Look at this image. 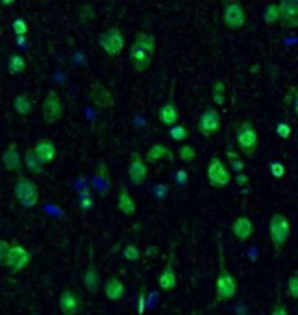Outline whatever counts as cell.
<instances>
[{
	"label": "cell",
	"mask_w": 298,
	"mask_h": 315,
	"mask_svg": "<svg viewBox=\"0 0 298 315\" xmlns=\"http://www.w3.org/2000/svg\"><path fill=\"white\" fill-rule=\"evenodd\" d=\"M290 235H291V223L288 220V216H284L283 213H274L269 220V237L275 253H281L286 247Z\"/></svg>",
	"instance_id": "obj_1"
},
{
	"label": "cell",
	"mask_w": 298,
	"mask_h": 315,
	"mask_svg": "<svg viewBox=\"0 0 298 315\" xmlns=\"http://www.w3.org/2000/svg\"><path fill=\"white\" fill-rule=\"evenodd\" d=\"M235 292H237V281L225 266V260H223V255L220 253V270H218L216 282H214L216 301H229L234 298Z\"/></svg>",
	"instance_id": "obj_2"
},
{
	"label": "cell",
	"mask_w": 298,
	"mask_h": 315,
	"mask_svg": "<svg viewBox=\"0 0 298 315\" xmlns=\"http://www.w3.org/2000/svg\"><path fill=\"white\" fill-rule=\"evenodd\" d=\"M14 197L23 207L30 209L37 205L41 192H38V186L33 179H30L26 176H19L14 183Z\"/></svg>",
	"instance_id": "obj_3"
},
{
	"label": "cell",
	"mask_w": 298,
	"mask_h": 315,
	"mask_svg": "<svg viewBox=\"0 0 298 315\" xmlns=\"http://www.w3.org/2000/svg\"><path fill=\"white\" fill-rule=\"evenodd\" d=\"M235 141H237L239 150L243 152L248 159H251L255 155L256 148H258V134L253 124L249 120H244L235 131Z\"/></svg>",
	"instance_id": "obj_4"
},
{
	"label": "cell",
	"mask_w": 298,
	"mask_h": 315,
	"mask_svg": "<svg viewBox=\"0 0 298 315\" xmlns=\"http://www.w3.org/2000/svg\"><path fill=\"white\" fill-rule=\"evenodd\" d=\"M33 260V255L28 251L26 247L19 246V244L12 242L11 247H9L7 255H6V260H4V265L9 272L16 274V272H21V270H25L26 266L32 263Z\"/></svg>",
	"instance_id": "obj_5"
},
{
	"label": "cell",
	"mask_w": 298,
	"mask_h": 315,
	"mask_svg": "<svg viewBox=\"0 0 298 315\" xmlns=\"http://www.w3.org/2000/svg\"><path fill=\"white\" fill-rule=\"evenodd\" d=\"M248 14L246 9L237 0H229V2L223 4V23L232 32H237L246 25Z\"/></svg>",
	"instance_id": "obj_6"
},
{
	"label": "cell",
	"mask_w": 298,
	"mask_h": 315,
	"mask_svg": "<svg viewBox=\"0 0 298 315\" xmlns=\"http://www.w3.org/2000/svg\"><path fill=\"white\" fill-rule=\"evenodd\" d=\"M98 42H100V46H102V49L107 52L108 56H112V58L119 56L122 49H124V35H122V32L117 26H110L108 30L100 33Z\"/></svg>",
	"instance_id": "obj_7"
},
{
	"label": "cell",
	"mask_w": 298,
	"mask_h": 315,
	"mask_svg": "<svg viewBox=\"0 0 298 315\" xmlns=\"http://www.w3.org/2000/svg\"><path fill=\"white\" fill-rule=\"evenodd\" d=\"M206 174H208V181L209 185L213 188H216V190H220V188H225L227 185L230 183V171L227 169V165L223 164V162L218 159V157H213L211 160H209V165H208V171H206Z\"/></svg>",
	"instance_id": "obj_8"
},
{
	"label": "cell",
	"mask_w": 298,
	"mask_h": 315,
	"mask_svg": "<svg viewBox=\"0 0 298 315\" xmlns=\"http://www.w3.org/2000/svg\"><path fill=\"white\" fill-rule=\"evenodd\" d=\"M197 129H199V133L204 138H211L222 129V117L216 108H206L201 113L199 122H197Z\"/></svg>",
	"instance_id": "obj_9"
},
{
	"label": "cell",
	"mask_w": 298,
	"mask_h": 315,
	"mask_svg": "<svg viewBox=\"0 0 298 315\" xmlns=\"http://www.w3.org/2000/svg\"><path fill=\"white\" fill-rule=\"evenodd\" d=\"M65 113V104L61 101V98L54 91H51L49 94L46 96L42 103V117L46 120V124H56L58 120H61Z\"/></svg>",
	"instance_id": "obj_10"
},
{
	"label": "cell",
	"mask_w": 298,
	"mask_h": 315,
	"mask_svg": "<svg viewBox=\"0 0 298 315\" xmlns=\"http://www.w3.org/2000/svg\"><path fill=\"white\" fill-rule=\"evenodd\" d=\"M58 307L63 315H78L82 307H84V300L73 289H63L59 292Z\"/></svg>",
	"instance_id": "obj_11"
},
{
	"label": "cell",
	"mask_w": 298,
	"mask_h": 315,
	"mask_svg": "<svg viewBox=\"0 0 298 315\" xmlns=\"http://www.w3.org/2000/svg\"><path fill=\"white\" fill-rule=\"evenodd\" d=\"M279 9H281L279 23L286 30L298 28V0H281Z\"/></svg>",
	"instance_id": "obj_12"
},
{
	"label": "cell",
	"mask_w": 298,
	"mask_h": 315,
	"mask_svg": "<svg viewBox=\"0 0 298 315\" xmlns=\"http://www.w3.org/2000/svg\"><path fill=\"white\" fill-rule=\"evenodd\" d=\"M152 59H153V54H150L147 49H143V47L136 46V44H133L129 49V61L131 65H133V68L136 70L138 73H145L148 67L152 65Z\"/></svg>",
	"instance_id": "obj_13"
},
{
	"label": "cell",
	"mask_w": 298,
	"mask_h": 315,
	"mask_svg": "<svg viewBox=\"0 0 298 315\" xmlns=\"http://www.w3.org/2000/svg\"><path fill=\"white\" fill-rule=\"evenodd\" d=\"M128 174L134 185H143L145 183V179L148 176V167L145 159L140 154H133V159H131L128 167Z\"/></svg>",
	"instance_id": "obj_14"
},
{
	"label": "cell",
	"mask_w": 298,
	"mask_h": 315,
	"mask_svg": "<svg viewBox=\"0 0 298 315\" xmlns=\"http://www.w3.org/2000/svg\"><path fill=\"white\" fill-rule=\"evenodd\" d=\"M91 101H93L94 107L102 108V110H107V108H112L115 104V98L110 91L107 89L103 84H94L93 89H91Z\"/></svg>",
	"instance_id": "obj_15"
},
{
	"label": "cell",
	"mask_w": 298,
	"mask_h": 315,
	"mask_svg": "<svg viewBox=\"0 0 298 315\" xmlns=\"http://www.w3.org/2000/svg\"><path fill=\"white\" fill-rule=\"evenodd\" d=\"M253 232H255V226H253L251 220L246 216L235 218L234 223H232V234H234V237L241 240V242H246L248 239H251Z\"/></svg>",
	"instance_id": "obj_16"
},
{
	"label": "cell",
	"mask_w": 298,
	"mask_h": 315,
	"mask_svg": "<svg viewBox=\"0 0 298 315\" xmlns=\"http://www.w3.org/2000/svg\"><path fill=\"white\" fill-rule=\"evenodd\" d=\"M103 291H105V296H107V300L110 301H121L124 298V292H126V286L124 282L121 281L119 277H108L107 282H105L103 286Z\"/></svg>",
	"instance_id": "obj_17"
},
{
	"label": "cell",
	"mask_w": 298,
	"mask_h": 315,
	"mask_svg": "<svg viewBox=\"0 0 298 315\" xmlns=\"http://www.w3.org/2000/svg\"><path fill=\"white\" fill-rule=\"evenodd\" d=\"M178 120H180V113H178V108H176V103L171 99L166 104H162V108L159 110V122L168 128H174L178 125Z\"/></svg>",
	"instance_id": "obj_18"
},
{
	"label": "cell",
	"mask_w": 298,
	"mask_h": 315,
	"mask_svg": "<svg viewBox=\"0 0 298 315\" xmlns=\"http://www.w3.org/2000/svg\"><path fill=\"white\" fill-rule=\"evenodd\" d=\"M33 152L42 164H49V162L54 160V157H56V146H54V143L49 141V139H38L33 146Z\"/></svg>",
	"instance_id": "obj_19"
},
{
	"label": "cell",
	"mask_w": 298,
	"mask_h": 315,
	"mask_svg": "<svg viewBox=\"0 0 298 315\" xmlns=\"http://www.w3.org/2000/svg\"><path fill=\"white\" fill-rule=\"evenodd\" d=\"M84 286H86V291L89 295H96L102 287V275H100L98 268L93 265H89L84 272Z\"/></svg>",
	"instance_id": "obj_20"
},
{
	"label": "cell",
	"mask_w": 298,
	"mask_h": 315,
	"mask_svg": "<svg viewBox=\"0 0 298 315\" xmlns=\"http://www.w3.org/2000/svg\"><path fill=\"white\" fill-rule=\"evenodd\" d=\"M2 164L7 171H14V173L21 169V154L17 152L16 145H9L6 148V152L2 154Z\"/></svg>",
	"instance_id": "obj_21"
},
{
	"label": "cell",
	"mask_w": 298,
	"mask_h": 315,
	"mask_svg": "<svg viewBox=\"0 0 298 315\" xmlns=\"http://www.w3.org/2000/svg\"><path fill=\"white\" fill-rule=\"evenodd\" d=\"M159 287L162 291H173L176 287V272L173 268V261H168L159 275Z\"/></svg>",
	"instance_id": "obj_22"
},
{
	"label": "cell",
	"mask_w": 298,
	"mask_h": 315,
	"mask_svg": "<svg viewBox=\"0 0 298 315\" xmlns=\"http://www.w3.org/2000/svg\"><path fill=\"white\" fill-rule=\"evenodd\" d=\"M117 207H119V211L122 214H126V216H133V214L136 213V202H134V199L129 195V192L126 190L124 186H121V190H119Z\"/></svg>",
	"instance_id": "obj_23"
},
{
	"label": "cell",
	"mask_w": 298,
	"mask_h": 315,
	"mask_svg": "<svg viewBox=\"0 0 298 315\" xmlns=\"http://www.w3.org/2000/svg\"><path fill=\"white\" fill-rule=\"evenodd\" d=\"M166 157L173 160V152H171L168 146H164V145H153L150 150L147 152L145 162H147V164H157V162L162 160V159H166Z\"/></svg>",
	"instance_id": "obj_24"
},
{
	"label": "cell",
	"mask_w": 298,
	"mask_h": 315,
	"mask_svg": "<svg viewBox=\"0 0 298 315\" xmlns=\"http://www.w3.org/2000/svg\"><path fill=\"white\" fill-rule=\"evenodd\" d=\"M133 44H136V46L143 47V49H147L150 54H155V37H153L152 33L148 32H138L134 35V40Z\"/></svg>",
	"instance_id": "obj_25"
},
{
	"label": "cell",
	"mask_w": 298,
	"mask_h": 315,
	"mask_svg": "<svg viewBox=\"0 0 298 315\" xmlns=\"http://www.w3.org/2000/svg\"><path fill=\"white\" fill-rule=\"evenodd\" d=\"M12 107H14V112L17 115H30L33 112V104L30 101L28 96L25 94H17L14 101H12Z\"/></svg>",
	"instance_id": "obj_26"
},
{
	"label": "cell",
	"mask_w": 298,
	"mask_h": 315,
	"mask_svg": "<svg viewBox=\"0 0 298 315\" xmlns=\"http://www.w3.org/2000/svg\"><path fill=\"white\" fill-rule=\"evenodd\" d=\"M25 165H26V169L30 171L32 174H41L42 173V162L38 160V157L35 155V152H33V148H30V150H26V154H25Z\"/></svg>",
	"instance_id": "obj_27"
},
{
	"label": "cell",
	"mask_w": 298,
	"mask_h": 315,
	"mask_svg": "<svg viewBox=\"0 0 298 315\" xmlns=\"http://www.w3.org/2000/svg\"><path fill=\"white\" fill-rule=\"evenodd\" d=\"M281 17V9H279V2H270L264 11V19L267 25H275L279 23Z\"/></svg>",
	"instance_id": "obj_28"
},
{
	"label": "cell",
	"mask_w": 298,
	"mask_h": 315,
	"mask_svg": "<svg viewBox=\"0 0 298 315\" xmlns=\"http://www.w3.org/2000/svg\"><path fill=\"white\" fill-rule=\"evenodd\" d=\"M26 68V61L21 54H14L9 59V72L11 73H23Z\"/></svg>",
	"instance_id": "obj_29"
},
{
	"label": "cell",
	"mask_w": 298,
	"mask_h": 315,
	"mask_svg": "<svg viewBox=\"0 0 298 315\" xmlns=\"http://www.w3.org/2000/svg\"><path fill=\"white\" fill-rule=\"evenodd\" d=\"M269 169H270L272 178H275V179H281V178H284V174H286V167H284V164L281 160H270Z\"/></svg>",
	"instance_id": "obj_30"
},
{
	"label": "cell",
	"mask_w": 298,
	"mask_h": 315,
	"mask_svg": "<svg viewBox=\"0 0 298 315\" xmlns=\"http://www.w3.org/2000/svg\"><path fill=\"white\" fill-rule=\"evenodd\" d=\"M288 291L293 300L298 301V268L293 270L291 275L288 277Z\"/></svg>",
	"instance_id": "obj_31"
},
{
	"label": "cell",
	"mask_w": 298,
	"mask_h": 315,
	"mask_svg": "<svg viewBox=\"0 0 298 315\" xmlns=\"http://www.w3.org/2000/svg\"><path fill=\"white\" fill-rule=\"evenodd\" d=\"M169 136L174 139V141H183V139L188 138V128H185V125L178 124L174 125V128L169 129Z\"/></svg>",
	"instance_id": "obj_32"
},
{
	"label": "cell",
	"mask_w": 298,
	"mask_h": 315,
	"mask_svg": "<svg viewBox=\"0 0 298 315\" xmlns=\"http://www.w3.org/2000/svg\"><path fill=\"white\" fill-rule=\"evenodd\" d=\"M178 154H180V159H182V162L188 164V162H192L195 159V148L192 145H183L178 150Z\"/></svg>",
	"instance_id": "obj_33"
},
{
	"label": "cell",
	"mask_w": 298,
	"mask_h": 315,
	"mask_svg": "<svg viewBox=\"0 0 298 315\" xmlns=\"http://www.w3.org/2000/svg\"><path fill=\"white\" fill-rule=\"evenodd\" d=\"M122 256H124L128 261H138L140 260V249L136 246H133V244H129V246L124 247Z\"/></svg>",
	"instance_id": "obj_34"
},
{
	"label": "cell",
	"mask_w": 298,
	"mask_h": 315,
	"mask_svg": "<svg viewBox=\"0 0 298 315\" xmlns=\"http://www.w3.org/2000/svg\"><path fill=\"white\" fill-rule=\"evenodd\" d=\"M213 96L216 104H223V98H225V84H223V80L216 82V86L213 89Z\"/></svg>",
	"instance_id": "obj_35"
},
{
	"label": "cell",
	"mask_w": 298,
	"mask_h": 315,
	"mask_svg": "<svg viewBox=\"0 0 298 315\" xmlns=\"http://www.w3.org/2000/svg\"><path fill=\"white\" fill-rule=\"evenodd\" d=\"M12 32H14L17 37H25L28 33V25H26L25 19H16L12 21Z\"/></svg>",
	"instance_id": "obj_36"
},
{
	"label": "cell",
	"mask_w": 298,
	"mask_h": 315,
	"mask_svg": "<svg viewBox=\"0 0 298 315\" xmlns=\"http://www.w3.org/2000/svg\"><path fill=\"white\" fill-rule=\"evenodd\" d=\"M227 155H229V159H230V165H232V169L234 171H237V173L241 174V171L244 169V164H243V160L239 159L237 154H234L232 150L227 152Z\"/></svg>",
	"instance_id": "obj_37"
},
{
	"label": "cell",
	"mask_w": 298,
	"mask_h": 315,
	"mask_svg": "<svg viewBox=\"0 0 298 315\" xmlns=\"http://www.w3.org/2000/svg\"><path fill=\"white\" fill-rule=\"evenodd\" d=\"M275 134L283 139H288L291 136V128L286 124V122H281V124H277V128H275Z\"/></svg>",
	"instance_id": "obj_38"
},
{
	"label": "cell",
	"mask_w": 298,
	"mask_h": 315,
	"mask_svg": "<svg viewBox=\"0 0 298 315\" xmlns=\"http://www.w3.org/2000/svg\"><path fill=\"white\" fill-rule=\"evenodd\" d=\"M145 307H147V289H142L138 296V315L145 313Z\"/></svg>",
	"instance_id": "obj_39"
},
{
	"label": "cell",
	"mask_w": 298,
	"mask_h": 315,
	"mask_svg": "<svg viewBox=\"0 0 298 315\" xmlns=\"http://www.w3.org/2000/svg\"><path fill=\"white\" fill-rule=\"evenodd\" d=\"M9 247H11V244H9L7 240L0 239V266L4 265V260H6V255H7Z\"/></svg>",
	"instance_id": "obj_40"
},
{
	"label": "cell",
	"mask_w": 298,
	"mask_h": 315,
	"mask_svg": "<svg viewBox=\"0 0 298 315\" xmlns=\"http://www.w3.org/2000/svg\"><path fill=\"white\" fill-rule=\"evenodd\" d=\"M270 315H290V313H288L286 307H284L281 301H277V303L274 305V308H272V312H270Z\"/></svg>",
	"instance_id": "obj_41"
},
{
	"label": "cell",
	"mask_w": 298,
	"mask_h": 315,
	"mask_svg": "<svg viewBox=\"0 0 298 315\" xmlns=\"http://www.w3.org/2000/svg\"><path fill=\"white\" fill-rule=\"evenodd\" d=\"M96 173H98V176H102L105 181H108V179H110V173H108L107 165H105L103 162H100V164H98V171H96Z\"/></svg>",
	"instance_id": "obj_42"
},
{
	"label": "cell",
	"mask_w": 298,
	"mask_h": 315,
	"mask_svg": "<svg viewBox=\"0 0 298 315\" xmlns=\"http://www.w3.org/2000/svg\"><path fill=\"white\" fill-rule=\"evenodd\" d=\"M81 207L84 209V211H89V209L93 207V199H91L89 195H82L81 197Z\"/></svg>",
	"instance_id": "obj_43"
},
{
	"label": "cell",
	"mask_w": 298,
	"mask_h": 315,
	"mask_svg": "<svg viewBox=\"0 0 298 315\" xmlns=\"http://www.w3.org/2000/svg\"><path fill=\"white\" fill-rule=\"evenodd\" d=\"M235 179H237L239 185H244V183L248 181V176H246V174H237V178H235Z\"/></svg>",
	"instance_id": "obj_44"
},
{
	"label": "cell",
	"mask_w": 298,
	"mask_h": 315,
	"mask_svg": "<svg viewBox=\"0 0 298 315\" xmlns=\"http://www.w3.org/2000/svg\"><path fill=\"white\" fill-rule=\"evenodd\" d=\"M293 112H295V117L298 119V93L295 94V101H293Z\"/></svg>",
	"instance_id": "obj_45"
}]
</instances>
